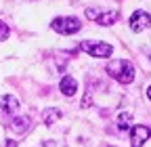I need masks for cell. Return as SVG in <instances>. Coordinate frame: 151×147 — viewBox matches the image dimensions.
I'll use <instances>...</instances> for the list:
<instances>
[{
  "mask_svg": "<svg viewBox=\"0 0 151 147\" xmlns=\"http://www.w3.org/2000/svg\"><path fill=\"white\" fill-rule=\"evenodd\" d=\"M86 17L88 19H92V21H97L99 25H113L118 21V17H120V13L118 11H107V13H103V11H99L97 6H90V9H86Z\"/></svg>",
  "mask_w": 151,
  "mask_h": 147,
  "instance_id": "277c9868",
  "label": "cell"
},
{
  "mask_svg": "<svg viewBox=\"0 0 151 147\" xmlns=\"http://www.w3.org/2000/svg\"><path fill=\"white\" fill-rule=\"evenodd\" d=\"M130 120H132L130 114H120L118 116V128H120V130H128V128H130Z\"/></svg>",
  "mask_w": 151,
  "mask_h": 147,
  "instance_id": "8fae6325",
  "label": "cell"
},
{
  "mask_svg": "<svg viewBox=\"0 0 151 147\" xmlns=\"http://www.w3.org/2000/svg\"><path fill=\"white\" fill-rule=\"evenodd\" d=\"M149 57H151V53H149Z\"/></svg>",
  "mask_w": 151,
  "mask_h": 147,
  "instance_id": "9a60e30c",
  "label": "cell"
},
{
  "mask_svg": "<svg viewBox=\"0 0 151 147\" xmlns=\"http://www.w3.org/2000/svg\"><path fill=\"white\" fill-rule=\"evenodd\" d=\"M149 135H151V130L147 126H134L130 130V143H132V147H143L145 141H149Z\"/></svg>",
  "mask_w": 151,
  "mask_h": 147,
  "instance_id": "8992f818",
  "label": "cell"
},
{
  "mask_svg": "<svg viewBox=\"0 0 151 147\" xmlns=\"http://www.w3.org/2000/svg\"><path fill=\"white\" fill-rule=\"evenodd\" d=\"M9 34H11V32H9V25L0 21V40H6V38H9Z\"/></svg>",
  "mask_w": 151,
  "mask_h": 147,
  "instance_id": "7c38bea8",
  "label": "cell"
},
{
  "mask_svg": "<svg viewBox=\"0 0 151 147\" xmlns=\"http://www.w3.org/2000/svg\"><path fill=\"white\" fill-rule=\"evenodd\" d=\"M4 147H17V141H13V139H6V145Z\"/></svg>",
  "mask_w": 151,
  "mask_h": 147,
  "instance_id": "4fadbf2b",
  "label": "cell"
},
{
  "mask_svg": "<svg viewBox=\"0 0 151 147\" xmlns=\"http://www.w3.org/2000/svg\"><path fill=\"white\" fill-rule=\"evenodd\" d=\"M107 74L113 80H118L120 84H130L134 80V67L126 59H111L107 63Z\"/></svg>",
  "mask_w": 151,
  "mask_h": 147,
  "instance_id": "6da1fadb",
  "label": "cell"
},
{
  "mask_svg": "<svg viewBox=\"0 0 151 147\" xmlns=\"http://www.w3.org/2000/svg\"><path fill=\"white\" fill-rule=\"evenodd\" d=\"M0 107H2L4 114H15L17 109H19V99L13 97V95H4L2 101H0Z\"/></svg>",
  "mask_w": 151,
  "mask_h": 147,
  "instance_id": "ba28073f",
  "label": "cell"
},
{
  "mask_svg": "<svg viewBox=\"0 0 151 147\" xmlns=\"http://www.w3.org/2000/svg\"><path fill=\"white\" fill-rule=\"evenodd\" d=\"M59 90L65 97H73L78 93V82H76V78L73 76H63L61 82H59Z\"/></svg>",
  "mask_w": 151,
  "mask_h": 147,
  "instance_id": "52a82bcc",
  "label": "cell"
},
{
  "mask_svg": "<svg viewBox=\"0 0 151 147\" xmlns=\"http://www.w3.org/2000/svg\"><path fill=\"white\" fill-rule=\"evenodd\" d=\"M29 128V118L27 116H17V118H13V122H11V130L13 133H25Z\"/></svg>",
  "mask_w": 151,
  "mask_h": 147,
  "instance_id": "9c48e42d",
  "label": "cell"
},
{
  "mask_svg": "<svg viewBox=\"0 0 151 147\" xmlns=\"http://www.w3.org/2000/svg\"><path fill=\"white\" fill-rule=\"evenodd\" d=\"M42 118H44V124H46V126H50V124H55L57 120L61 118V112H59L57 107H48V109H44Z\"/></svg>",
  "mask_w": 151,
  "mask_h": 147,
  "instance_id": "30bf717a",
  "label": "cell"
},
{
  "mask_svg": "<svg viewBox=\"0 0 151 147\" xmlns=\"http://www.w3.org/2000/svg\"><path fill=\"white\" fill-rule=\"evenodd\" d=\"M151 25V15L147 11H134L130 17V30L132 32H143Z\"/></svg>",
  "mask_w": 151,
  "mask_h": 147,
  "instance_id": "5b68a950",
  "label": "cell"
},
{
  "mask_svg": "<svg viewBox=\"0 0 151 147\" xmlns=\"http://www.w3.org/2000/svg\"><path fill=\"white\" fill-rule=\"evenodd\" d=\"M50 27L57 32V34H63V36H69V34H76L82 30V23L76 19V17H57L52 19Z\"/></svg>",
  "mask_w": 151,
  "mask_h": 147,
  "instance_id": "7a4b0ae2",
  "label": "cell"
},
{
  "mask_svg": "<svg viewBox=\"0 0 151 147\" xmlns=\"http://www.w3.org/2000/svg\"><path fill=\"white\" fill-rule=\"evenodd\" d=\"M82 50H84V53H88L90 57L107 59V57H111L113 46H111V44H107V42H90V40H84V42H82Z\"/></svg>",
  "mask_w": 151,
  "mask_h": 147,
  "instance_id": "3957f363",
  "label": "cell"
},
{
  "mask_svg": "<svg viewBox=\"0 0 151 147\" xmlns=\"http://www.w3.org/2000/svg\"><path fill=\"white\" fill-rule=\"evenodd\" d=\"M147 97H149V99H151V86H149V88H147Z\"/></svg>",
  "mask_w": 151,
  "mask_h": 147,
  "instance_id": "5bb4252c",
  "label": "cell"
}]
</instances>
